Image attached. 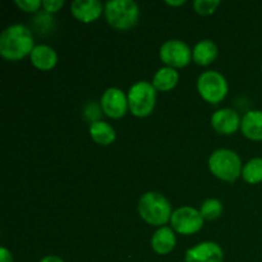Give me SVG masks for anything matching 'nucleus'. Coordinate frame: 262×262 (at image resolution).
I'll use <instances>...</instances> for the list:
<instances>
[{"mask_svg": "<svg viewBox=\"0 0 262 262\" xmlns=\"http://www.w3.org/2000/svg\"><path fill=\"white\" fill-rule=\"evenodd\" d=\"M242 178L250 184H257L262 182V159H251L242 170Z\"/></svg>", "mask_w": 262, "mask_h": 262, "instance_id": "6ab92c4d", "label": "nucleus"}, {"mask_svg": "<svg viewBox=\"0 0 262 262\" xmlns=\"http://www.w3.org/2000/svg\"><path fill=\"white\" fill-rule=\"evenodd\" d=\"M33 48L32 32L19 23L7 27L0 35V54L7 60H20L31 55Z\"/></svg>", "mask_w": 262, "mask_h": 262, "instance_id": "f257e3e1", "label": "nucleus"}, {"mask_svg": "<svg viewBox=\"0 0 262 262\" xmlns=\"http://www.w3.org/2000/svg\"><path fill=\"white\" fill-rule=\"evenodd\" d=\"M209 169L216 178L225 182H235L242 176V161L238 154L228 148L214 151L209 158Z\"/></svg>", "mask_w": 262, "mask_h": 262, "instance_id": "7ed1b4c3", "label": "nucleus"}, {"mask_svg": "<svg viewBox=\"0 0 262 262\" xmlns=\"http://www.w3.org/2000/svg\"><path fill=\"white\" fill-rule=\"evenodd\" d=\"M71 12L81 22L91 23L101 15L102 4L99 0H74Z\"/></svg>", "mask_w": 262, "mask_h": 262, "instance_id": "f8f14e48", "label": "nucleus"}, {"mask_svg": "<svg viewBox=\"0 0 262 262\" xmlns=\"http://www.w3.org/2000/svg\"><path fill=\"white\" fill-rule=\"evenodd\" d=\"M184 0H179V2H166V4L171 5V7H178V5H183L184 4Z\"/></svg>", "mask_w": 262, "mask_h": 262, "instance_id": "a878e982", "label": "nucleus"}, {"mask_svg": "<svg viewBox=\"0 0 262 262\" xmlns=\"http://www.w3.org/2000/svg\"><path fill=\"white\" fill-rule=\"evenodd\" d=\"M15 5L27 13H33L42 5V2L38 0H15Z\"/></svg>", "mask_w": 262, "mask_h": 262, "instance_id": "4be33fe9", "label": "nucleus"}, {"mask_svg": "<svg viewBox=\"0 0 262 262\" xmlns=\"http://www.w3.org/2000/svg\"><path fill=\"white\" fill-rule=\"evenodd\" d=\"M200 212L204 219L215 220L223 214V204L216 199H209L201 205Z\"/></svg>", "mask_w": 262, "mask_h": 262, "instance_id": "aec40b11", "label": "nucleus"}, {"mask_svg": "<svg viewBox=\"0 0 262 262\" xmlns=\"http://www.w3.org/2000/svg\"><path fill=\"white\" fill-rule=\"evenodd\" d=\"M217 46L211 40H202L194 46L192 51V59L199 66H209L216 59Z\"/></svg>", "mask_w": 262, "mask_h": 262, "instance_id": "dca6fc26", "label": "nucleus"}, {"mask_svg": "<svg viewBox=\"0 0 262 262\" xmlns=\"http://www.w3.org/2000/svg\"><path fill=\"white\" fill-rule=\"evenodd\" d=\"M241 118L235 110L224 107L215 112L211 117V125L220 135H233L241 127Z\"/></svg>", "mask_w": 262, "mask_h": 262, "instance_id": "9b49d317", "label": "nucleus"}, {"mask_svg": "<svg viewBox=\"0 0 262 262\" xmlns=\"http://www.w3.org/2000/svg\"><path fill=\"white\" fill-rule=\"evenodd\" d=\"M0 262H13L12 253L5 247L0 248Z\"/></svg>", "mask_w": 262, "mask_h": 262, "instance_id": "b1692460", "label": "nucleus"}, {"mask_svg": "<svg viewBox=\"0 0 262 262\" xmlns=\"http://www.w3.org/2000/svg\"><path fill=\"white\" fill-rule=\"evenodd\" d=\"M127 97L133 115L138 118L148 117L156 104V89L150 82L140 81L130 87Z\"/></svg>", "mask_w": 262, "mask_h": 262, "instance_id": "39448f33", "label": "nucleus"}, {"mask_svg": "<svg viewBox=\"0 0 262 262\" xmlns=\"http://www.w3.org/2000/svg\"><path fill=\"white\" fill-rule=\"evenodd\" d=\"M64 5L63 0H43L42 7L48 13H56Z\"/></svg>", "mask_w": 262, "mask_h": 262, "instance_id": "5701e85b", "label": "nucleus"}, {"mask_svg": "<svg viewBox=\"0 0 262 262\" xmlns=\"http://www.w3.org/2000/svg\"><path fill=\"white\" fill-rule=\"evenodd\" d=\"M107 23L117 30H129L140 18V8L133 0H112L105 5Z\"/></svg>", "mask_w": 262, "mask_h": 262, "instance_id": "20e7f679", "label": "nucleus"}, {"mask_svg": "<svg viewBox=\"0 0 262 262\" xmlns=\"http://www.w3.org/2000/svg\"><path fill=\"white\" fill-rule=\"evenodd\" d=\"M40 262H64V261L61 260L60 257H58V256H46V257H43Z\"/></svg>", "mask_w": 262, "mask_h": 262, "instance_id": "393cba45", "label": "nucleus"}, {"mask_svg": "<svg viewBox=\"0 0 262 262\" xmlns=\"http://www.w3.org/2000/svg\"><path fill=\"white\" fill-rule=\"evenodd\" d=\"M222 247L214 242H204L189 248L186 252V262H223Z\"/></svg>", "mask_w": 262, "mask_h": 262, "instance_id": "9d476101", "label": "nucleus"}, {"mask_svg": "<svg viewBox=\"0 0 262 262\" xmlns=\"http://www.w3.org/2000/svg\"><path fill=\"white\" fill-rule=\"evenodd\" d=\"M241 129L247 138L252 141H262V112L251 110L246 113L241 122Z\"/></svg>", "mask_w": 262, "mask_h": 262, "instance_id": "2eb2a0df", "label": "nucleus"}, {"mask_svg": "<svg viewBox=\"0 0 262 262\" xmlns=\"http://www.w3.org/2000/svg\"><path fill=\"white\" fill-rule=\"evenodd\" d=\"M101 107L102 112L113 119H119L124 117L127 113L128 97L125 96L124 92L115 87H110L102 94L101 96Z\"/></svg>", "mask_w": 262, "mask_h": 262, "instance_id": "1a4fd4ad", "label": "nucleus"}, {"mask_svg": "<svg viewBox=\"0 0 262 262\" xmlns=\"http://www.w3.org/2000/svg\"><path fill=\"white\" fill-rule=\"evenodd\" d=\"M204 217L199 210L193 207L184 206L179 207L171 214V227L177 233L183 235L194 234L199 230H201L204 225Z\"/></svg>", "mask_w": 262, "mask_h": 262, "instance_id": "0eeeda50", "label": "nucleus"}, {"mask_svg": "<svg viewBox=\"0 0 262 262\" xmlns=\"http://www.w3.org/2000/svg\"><path fill=\"white\" fill-rule=\"evenodd\" d=\"M179 82V74L178 72L174 68H170V67H164V68H160L154 76L152 84L156 90L159 91H170L174 87L178 84Z\"/></svg>", "mask_w": 262, "mask_h": 262, "instance_id": "a211bd4d", "label": "nucleus"}, {"mask_svg": "<svg viewBox=\"0 0 262 262\" xmlns=\"http://www.w3.org/2000/svg\"><path fill=\"white\" fill-rule=\"evenodd\" d=\"M159 55L163 63L170 68H183L192 60V50L181 40H169L161 45Z\"/></svg>", "mask_w": 262, "mask_h": 262, "instance_id": "6e6552de", "label": "nucleus"}, {"mask_svg": "<svg viewBox=\"0 0 262 262\" xmlns=\"http://www.w3.org/2000/svg\"><path fill=\"white\" fill-rule=\"evenodd\" d=\"M176 235L171 228L161 227L151 238V247L158 255H168L176 247Z\"/></svg>", "mask_w": 262, "mask_h": 262, "instance_id": "4468645a", "label": "nucleus"}, {"mask_svg": "<svg viewBox=\"0 0 262 262\" xmlns=\"http://www.w3.org/2000/svg\"><path fill=\"white\" fill-rule=\"evenodd\" d=\"M220 5L219 0H196L193 3V8L199 14L210 15L217 9Z\"/></svg>", "mask_w": 262, "mask_h": 262, "instance_id": "412c9836", "label": "nucleus"}, {"mask_svg": "<svg viewBox=\"0 0 262 262\" xmlns=\"http://www.w3.org/2000/svg\"><path fill=\"white\" fill-rule=\"evenodd\" d=\"M138 212L147 224L155 227L165 225L173 214L170 202L158 192H147L141 196L138 201Z\"/></svg>", "mask_w": 262, "mask_h": 262, "instance_id": "f03ea898", "label": "nucleus"}, {"mask_svg": "<svg viewBox=\"0 0 262 262\" xmlns=\"http://www.w3.org/2000/svg\"><path fill=\"white\" fill-rule=\"evenodd\" d=\"M197 90L205 101L219 104L228 95V82L223 74L215 71L204 72L197 79Z\"/></svg>", "mask_w": 262, "mask_h": 262, "instance_id": "423d86ee", "label": "nucleus"}, {"mask_svg": "<svg viewBox=\"0 0 262 262\" xmlns=\"http://www.w3.org/2000/svg\"><path fill=\"white\" fill-rule=\"evenodd\" d=\"M31 63L40 71H51L58 63V54L48 45H37L31 53Z\"/></svg>", "mask_w": 262, "mask_h": 262, "instance_id": "ddd939ff", "label": "nucleus"}, {"mask_svg": "<svg viewBox=\"0 0 262 262\" xmlns=\"http://www.w3.org/2000/svg\"><path fill=\"white\" fill-rule=\"evenodd\" d=\"M261 71H262V67H261Z\"/></svg>", "mask_w": 262, "mask_h": 262, "instance_id": "bb28decb", "label": "nucleus"}, {"mask_svg": "<svg viewBox=\"0 0 262 262\" xmlns=\"http://www.w3.org/2000/svg\"><path fill=\"white\" fill-rule=\"evenodd\" d=\"M90 136L96 143L102 146L112 145L117 138L114 128L102 120H95L90 125Z\"/></svg>", "mask_w": 262, "mask_h": 262, "instance_id": "f3484780", "label": "nucleus"}]
</instances>
